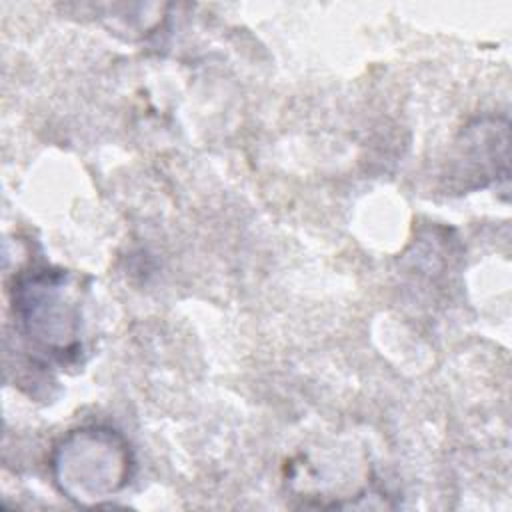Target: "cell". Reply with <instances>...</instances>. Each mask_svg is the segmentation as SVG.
Masks as SVG:
<instances>
[{"label":"cell","instance_id":"obj_3","mask_svg":"<svg viewBox=\"0 0 512 512\" xmlns=\"http://www.w3.org/2000/svg\"><path fill=\"white\" fill-rule=\"evenodd\" d=\"M464 174L480 176V186L488 180L508 176V122L506 118H478L462 134Z\"/></svg>","mask_w":512,"mask_h":512},{"label":"cell","instance_id":"obj_1","mask_svg":"<svg viewBox=\"0 0 512 512\" xmlns=\"http://www.w3.org/2000/svg\"><path fill=\"white\" fill-rule=\"evenodd\" d=\"M12 312L22 336L58 362H72L82 350L80 278L62 268L34 266L14 278Z\"/></svg>","mask_w":512,"mask_h":512},{"label":"cell","instance_id":"obj_2","mask_svg":"<svg viewBox=\"0 0 512 512\" xmlns=\"http://www.w3.org/2000/svg\"><path fill=\"white\" fill-rule=\"evenodd\" d=\"M50 474L66 500L82 508H98L128 486L134 474V454L116 428L80 426L56 442L50 454Z\"/></svg>","mask_w":512,"mask_h":512}]
</instances>
